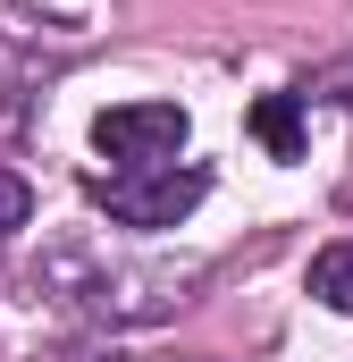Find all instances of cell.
<instances>
[{
    "label": "cell",
    "mask_w": 353,
    "mask_h": 362,
    "mask_svg": "<svg viewBox=\"0 0 353 362\" xmlns=\"http://www.w3.org/2000/svg\"><path fill=\"white\" fill-rule=\"evenodd\" d=\"M202 194L210 177L202 169H118V177H92V202L118 219V228H135V236H160V228H185L193 211H202Z\"/></svg>",
    "instance_id": "6da1fadb"
},
{
    "label": "cell",
    "mask_w": 353,
    "mask_h": 362,
    "mask_svg": "<svg viewBox=\"0 0 353 362\" xmlns=\"http://www.w3.org/2000/svg\"><path fill=\"white\" fill-rule=\"evenodd\" d=\"M185 135H193V118L176 101H118V110L92 118V152L118 160V169H169L185 152Z\"/></svg>",
    "instance_id": "7a4b0ae2"
},
{
    "label": "cell",
    "mask_w": 353,
    "mask_h": 362,
    "mask_svg": "<svg viewBox=\"0 0 353 362\" xmlns=\"http://www.w3.org/2000/svg\"><path fill=\"white\" fill-rule=\"evenodd\" d=\"M253 135L269 160H303V93H261L253 101Z\"/></svg>",
    "instance_id": "3957f363"
},
{
    "label": "cell",
    "mask_w": 353,
    "mask_h": 362,
    "mask_svg": "<svg viewBox=\"0 0 353 362\" xmlns=\"http://www.w3.org/2000/svg\"><path fill=\"white\" fill-rule=\"evenodd\" d=\"M311 303H328V312L353 320V236H337V245L311 262Z\"/></svg>",
    "instance_id": "277c9868"
},
{
    "label": "cell",
    "mask_w": 353,
    "mask_h": 362,
    "mask_svg": "<svg viewBox=\"0 0 353 362\" xmlns=\"http://www.w3.org/2000/svg\"><path fill=\"white\" fill-rule=\"evenodd\" d=\"M8 34H17V17H0V118H17V101L34 93V68H25V51H8Z\"/></svg>",
    "instance_id": "5b68a950"
},
{
    "label": "cell",
    "mask_w": 353,
    "mask_h": 362,
    "mask_svg": "<svg viewBox=\"0 0 353 362\" xmlns=\"http://www.w3.org/2000/svg\"><path fill=\"white\" fill-rule=\"evenodd\" d=\"M25 219H34V185L17 177V169H0V245H8Z\"/></svg>",
    "instance_id": "8992f818"
}]
</instances>
